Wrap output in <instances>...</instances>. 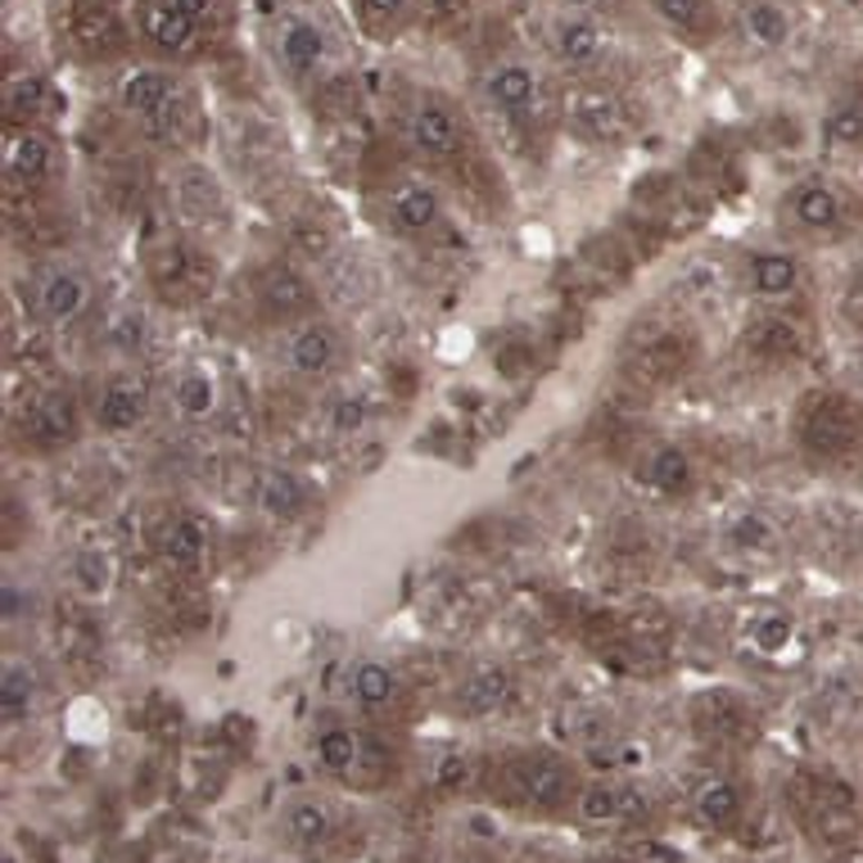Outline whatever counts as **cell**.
<instances>
[{
	"label": "cell",
	"instance_id": "cell-1",
	"mask_svg": "<svg viewBox=\"0 0 863 863\" xmlns=\"http://www.w3.org/2000/svg\"><path fill=\"white\" fill-rule=\"evenodd\" d=\"M791 443L814 471L863 466V398L841 384L805 389L791 412Z\"/></svg>",
	"mask_w": 863,
	"mask_h": 863
},
{
	"label": "cell",
	"instance_id": "cell-2",
	"mask_svg": "<svg viewBox=\"0 0 863 863\" xmlns=\"http://www.w3.org/2000/svg\"><path fill=\"white\" fill-rule=\"evenodd\" d=\"M696 353L701 344L692 335V325L670 317H638L620 344V371L638 389H670L692 371Z\"/></svg>",
	"mask_w": 863,
	"mask_h": 863
},
{
	"label": "cell",
	"instance_id": "cell-3",
	"mask_svg": "<svg viewBox=\"0 0 863 863\" xmlns=\"http://www.w3.org/2000/svg\"><path fill=\"white\" fill-rule=\"evenodd\" d=\"M777 222L782 231L801 235L810 244H841L859 235L863 213L854 204V194L827 177H801L777 194Z\"/></svg>",
	"mask_w": 863,
	"mask_h": 863
},
{
	"label": "cell",
	"instance_id": "cell-4",
	"mask_svg": "<svg viewBox=\"0 0 863 863\" xmlns=\"http://www.w3.org/2000/svg\"><path fill=\"white\" fill-rule=\"evenodd\" d=\"M218 277H222L218 258L190 235H163L145 253V281L154 290V299L168 308L204 303L218 290Z\"/></svg>",
	"mask_w": 863,
	"mask_h": 863
},
{
	"label": "cell",
	"instance_id": "cell-5",
	"mask_svg": "<svg viewBox=\"0 0 863 863\" xmlns=\"http://www.w3.org/2000/svg\"><path fill=\"white\" fill-rule=\"evenodd\" d=\"M277 362L285 367V375L303 380V384H325L335 380L349 362V340L340 335L335 321L325 317H303L294 325L281 330V344H277Z\"/></svg>",
	"mask_w": 863,
	"mask_h": 863
},
{
	"label": "cell",
	"instance_id": "cell-6",
	"mask_svg": "<svg viewBox=\"0 0 863 863\" xmlns=\"http://www.w3.org/2000/svg\"><path fill=\"white\" fill-rule=\"evenodd\" d=\"M19 439L32 452H63L82 439V398L63 384L32 389L19 408Z\"/></svg>",
	"mask_w": 863,
	"mask_h": 863
},
{
	"label": "cell",
	"instance_id": "cell-7",
	"mask_svg": "<svg viewBox=\"0 0 863 863\" xmlns=\"http://www.w3.org/2000/svg\"><path fill=\"white\" fill-rule=\"evenodd\" d=\"M502 786L515 805H529V810H561L579 795V777L570 760H561L556 751H524L506 760Z\"/></svg>",
	"mask_w": 863,
	"mask_h": 863
},
{
	"label": "cell",
	"instance_id": "cell-8",
	"mask_svg": "<svg viewBox=\"0 0 863 863\" xmlns=\"http://www.w3.org/2000/svg\"><path fill=\"white\" fill-rule=\"evenodd\" d=\"M118 100L122 109L137 118L150 137H177L185 113H190V100L181 91V82L163 69H137L127 73L122 87H118Z\"/></svg>",
	"mask_w": 863,
	"mask_h": 863
},
{
	"label": "cell",
	"instance_id": "cell-9",
	"mask_svg": "<svg viewBox=\"0 0 863 863\" xmlns=\"http://www.w3.org/2000/svg\"><path fill=\"white\" fill-rule=\"evenodd\" d=\"M565 122H570L574 137H583L592 145H624L638 131L633 104L620 91L596 87V82H583L565 96Z\"/></svg>",
	"mask_w": 863,
	"mask_h": 863
},
{
	"label": "cell",
	"instance_id": "cell-10",
	"mask_svg": "<svg viewBox=\"0 0 863 863\" xmlns=\"http://www.w3.org/2000/svg\"><path fill=\"white\" fill-rule=\"evenodd\" d=\"M810 325L786 312V308H764L755 312L746 325H742V335H737V349L746 362L755 367H795V362H805L810 358Z\"/></svg>",
	"mask_w": 863,
	"mask_h": 863
},
{
	"label": "cell",
	"instance_id": "cell-11",
	"mask_svg": "<svg viewBox=\"0 0 863 863\" xmlns=\"http://www.w3.org/2000/svg\"><path fill=\"white\" fill-rule=\"evenodd\" d=\"M150 408H154V389H150L145 375L109 371L91 393V425L104 439H127L150 421Z\"/></svg>",
	"mask_w": 863,
	"mask_h": 863
},
{
	"label": "cell",
	"instance_id": "cell-12",
	"mask_svg": "<svg viewBox=\"0 0 863 863\" xmlns=\"http://www.w3.org/2000/svg\"><path fill=\"white\" fill-rule=\"evenodd\" d=\"M737 285H742L746 299H755L764 308H791L795 299L805 294L810 277H805L801 253H791V249H751L737 262Z\"/></svg>",
	"mask_w": 863,
	"mask_h": 863
},
{
	"label": "cell",
	"instance_id": "cell-13",
	"mask_svg": "<svg viewBox=\"0 0 863 863\" xmlns=\"http://www.w3.org/2000/svg\"><path fill=\"white\" fill-rule=\"evenodd\" d=\"M96 303V285L82 268H69V262H50L32 277V312L50 325V330H69L78 325Z\"/></svg>",
	"mask_w": 863,
	"mask_h": 863
},
{
	"label": "cell",
	"instance_id": "cell-14",
	"mask_svg": "<svg viewBox=\"0 0 863 863\" xmlns=\"http://www.w3.org/2000/svg\"><path fill=\"white\" fill-rule=\"evenodd\" d=\"M154 552H159L168 574L199 579L213 565V524L194 511H172L154 534Z\"/></svg>",
	"mask_w": 863,
	"mask_h": 863
},
{
	"label": "cell",
	"instance_id": "cell-15",
	"mask_svg": "<svg viewBox=\"0 0 863 863\" xmlns=\"http://www.w3.org/2000/svg\"><path fill=\"white\" fill-rule=\"evenodd\" d=\"M408 145L425 163H452L456 154H466V122L448 100L421 96L408 113Z\"/></svg>",
	"mask_w": 863,
	"mask_h": 863
},
{
	"label": "cell",
	"instance_id": "cell-16",
	"mask_svg": "<svg viewBox=\"0 0 863 863\" xmlns=\"http://www.w3.org/2000/svg\"><path fill=\"white\" fill-rule=\"evenodd\" d=\"M253 303L262 312V321L272 325H294L303 317L317 312V290L312 281L294 268V262H268L258 277H253Z\"/></svg>",
	"mask_w": 863,
	"mask_h": 863
},
{
	"label": "cell",
	"instance_id": "cell-17",
	"mask_svg": "<svg viewBox=\"0 0 863 863\" xmlns=\"http://www.w3.org/2000/svg\"><path fill=\"white\" fill-rule=\"evenodd\" d=\"M0 163H6V185L10 194L19 190H41L54 177V141L46 137L41 127H23L10 122L6 127V145H0Z\"/></svg>",
	"mask_w": 863,
	"mask_h": 863
},
{
	"label": "cell",
	"instance_id": "cell-18",
	"mask_svg": "<svg viewBox=\"0 0 863 863\" xmlns=\"http://www.w3.org/2000/svg\"><path fill=\"white\" fill-rule=\"evenodd\" d=\"M69 46L87 59H118L131 46V32L109 0H73L69 6Z\"/></svg>",
	"mask_w": 863,
	"mask_h": 863
},
{
	"label": "cell",
	"instance_id": "cell-19",
	"mask_svg": "<svg viewBox=\"0 0 863 863\" xmlns=\"http://www.w3.org/2000/svg\"><path fill=\"white\" fill-rule=\"evenodd\" d=\"M384 222L398 231V235H430L439 222H443V190L425 177H412V181H398L389 194H384Z\"/></svg>",
	"mask_w": 863,
	"mask_h": 863
},
{
	"label": "cell",
	"instance_id": "cell-20",
	"mask_svg": "<svg viewBox=\"0 0 863 863\" xmlns=\"http://www.w3.org/2000/svg\"><path fill=\"white\" fill-rule=\"evenodd\" d=\"M737 642L760 660H786L801 651V620L786 606H746L737 620Z\"/></svg>",
	"mask_w": 863,
	"mask_h": 863
},
{
	"label": "cell",
	"instance_id": "cell-21",
	"mask_svg": "<svg viewBox=\"0 0 863 863\" xmlns=\"http://www.w3.org/2000/svg\"><path fill=\"white\" fill-rule=\"evenodd\" d=\"M638 484L660 498H688L696 489V461L679 443H655L638 461Z\"/></svg>",
	"mask_w": 863,
	"mask_h": 863
},
{
	"label": "cell",
	"instance_id": "cell-22",
	"mask_svg": "<svg viewBox=\"0 0 863 863\" xmlns=\"http://www.w3.org/2000/svg\"><path fill=\"white\" fill-rule=\"evenodd\" d=\"M168 403L181 421L190 425H204L222 412V380L209 371V367H181L172 380H168Z\"/></svg>",
	"mask_w": 863,
	"mask_h": 863
},
{
	"label": "cell",
	"instance_id": "cell-23",
	"mask_svg": "<svg viewBox=\"0 0 863 863\" xmlns=\"http://www.w3.org/2000/svg\"><path fill=\"white\" fill-rule=\"evenodd\" d=\"M782 524L764 511V506H742L733 520L723 524V548L733 556H746V561H769L782 552Z\"/></svg>",
	"mask_w": 863,
	"mask_h": 863
},
{
	"label": "cell",
	"instance_id": "cell-24",
	"mask_svg": "<svg viewBox=\"0 0 863 863\" xmlns=\"http://www.w3.org/2000/svg\"><path fill=\"white\" fill-rule=\"evenodd\" d=\"M325 50H330L325 32H321L317 23H308V19H294V23H285V28H281V37H277L281 69H285L290 78H299V82H308V78H317V73H321Z\"/></svg>",
	"mask_w": 863,
	"mask_h": 863
},
{
	"label": "cell",
	"instance_id": "cell-25",
	"mask_svg": "<svg viewBox=\"0 0 863 863\" xmlns=\"http://www.w3.org/2000/svg\"><path fill=\"white\" fill-rule=\"evenodd\" d=\"M511 696H515V679H511L502 665H480V670H471L466 679H461V688H456V710L471 714V719H489V714H498Z\"/></svg>",
	"mask_w": 863,
	"mask_h": 863
},
{
	"label": "cell",
	"instance_id": "cell-26",
	"mask_svg": "<svg viewBox=\"0 0 863 863\" xmlns=\"http://www.w3.org/2000/svg\"><path fill=\"white\" fill-rule=\"evenodd\" d=\"M552 50L565 69H596V59L606 54V32H602V23L570 14L552 28Z\"/></svg>",
	"mask_w": 863,
	"mask_h": 863
},
{
	"label": "cell",
	"instance_id": "cell-27",
	"mask_svg": "<svg viewBox=\"0 0 863 863\" xmlns=\"http://www.w3.org/2000/svg\"><path fill=\"white\" fill-rule=\"evenodd\" d=\"M253 502H258V511L268 515V520H281V524H290V520H299V515H308V506H312V489L294 475V471H268L258 480V493H253Z\"/></svg>",
	"mask_w": 863,
	"mask_h": 863
},
{
	"label": "cell",
	"instance_id": "cell-28",
	"mask_svg": "<svg viewBox=\"0 0 863 863\" xmlns=\"http://www.w3.org/2000/svg\"><path fill=\"white\" fill-rule=\"evenodd\" d=\"M145 37L159 54H172V59H185L199 50V19H190L185 10L177 6H150L145 10Z\"/></svg>",
	"mask_w": 863,
	"mask_h": 863
},
{
	"label": "cell",
	"instance_id": "cell-29",
	"mask_svg": "<svg viewBox=\"0 0 863 863\" xmlns=\"http://www.w3.org/2000/svg\"><path fill=\"white\" fill-rule=\"evenodd\" d=\"M59 113V91L41 73H19L6 82V118L23 127H41L46 118Z\"/></svg>",
	"mask_w": 863,
	"mask_h": 863
},
{
	"label": "cell",
	"instance_id": "cell-30",
	"mask_svg": "<svg viewBox=\"0 0 863 863\" xmlns=\"http://www.w3.org/2000/svg\"><path fill=\"white\" fill-rule=\"evenodd\" d=\"M484 96L493 100V109L520 118L539 100V78H534L529 63H498V69H489V78H484Z\"/></svg>",
	"mask_w": 863,
	"mask_h": 863
},
{
	"label": "cell",
	"instance_id": "cell-31",
	"mask_svg": "<svg viewBox=\"0 0 863 863\" xmlns=\"http://www.w3.org/2000/svg\"><path fill=\"white\" fill-rule=\"evenodd\" d=\"M574 810L583 823L592 827H606V823H624L633 810H638V791L620 786V782H588L579 786L574 795Z\"/></svg>",
	"mask_w": 863,
	"mask_h": 863
},
{
	"label": "cell",
	"instance_id": "cell-32",
	"mask_svg": "<svg viewBox=\"0 0 863 863\" xmlns=\"http://www.w3.org/2000/svg\"><path fill=\"white\" fill-rule=\"evenodd\" d=\"M349 692L362 710H389L398 696H403V679H398L393 665H384V660H358V665L349 670Z\"/></svg>",
	"mask_w": 863,
	"mask_h": 863
},
{
	"label": "cell",
	"instance_id": "cell-33",
	"mask_svg": "<svg viewBox=\"0 0 863 863\" xmlns=\"http://www.w3.org/2000/svg\"><path fill=\"white\" fill-rule=\"evenodd\" d=\"M692 814L723 832V827H733L742 819V786L737 782H727V777H705L696 791H692Z\"/></svg>",
	"mask_w": 863,
	"mask_h": 863
},
{
	"label": "cell",
	"instance_id": "cell-34",
	"mask_svg": "<svg viewBox=\"0 0 863 863\" xmlns=\"http://www.w3.org/2000/svg\"><path fill=\"white\" fill-rule=\"evenodd\" d=\"M32 705H37V670L28 660L10 655L6 670H0V719H6V727H19L28 723Z\"/></svg>",
	"mask_w": 863,
	"mask_h": 863
},
{
	"label": "cell",
	"instance_id": "cell-35",
	"mask_svg": "<svg viewBox=\"0 0 863 863\" xmlns=\"http://www.w3.org/2000/svg\"><path fill=\"white\" fill-rule=\"evenodd\" d=\"M312 755H317V764H321L325 773L349 777V773L367 760V742L353 733V727L330 723V727H321V733L312 737Z\"/></svg>",
	"mask_w": 863,
	"mask_h": 863
},
{
	"label": "cell",
	"instance_id": "cell-36",
	"mask_svg": "<svg viewBox=\"0 0 863 863\" xmlns=\"http://www.w3.org/2000/svg\"><path fill=\"white\" fill-rule=\"evenodd\" d=\"M330 832H335V814H330V805L312 801V795H303V801L285 810V836L294 845H321Z\"/></svg>",
	"mask_w": 863,
	"mask_h": 863
},
{
	"label": "cell",
	"instance_id": "cell-37",
	"mask_svg": "<svg viewBox=\"0 0 863 863\" xmlns=\"http://www.w3.org/2000/svg\"><path fill=\"white\" fill-rule=\"evenodd\" d=\"M742 32L746 41H755L760 50H777L791 41V19L777 0H755V6L742 14Z\"/></svg>",
	"mask_w": 863,
	"mask_h": 863
},
{
	"label": "cell",
	"instance_id": "cell-38",
	"mask_svg": "<svg viewBox=\"0 0 863 863\" xmlns=\"http://www.w3.org/2000/svg\"><path fill=\"white\" fill-rule=\"evenodd\" d=\"M651 10L665 19L674 32L696 37V41H705V37L719 28V19H714V10H710V0H651Z\"/></svg>",
	"mask_w": 863,
	"mask_h": 863
},
{
	"label": "cell",
	"instance_id": "cell-39",
	"mask_svg": "<svg viewBox=\"0 0 863 863\" xmlns=\"http://www.w3.org/2000/svg\"><path fill=\"white\" fill-rule=\"evenodd\" d=\"M823 141L832 150H863V100H841L827 109Z\"/></svg>",
	"mask_w": 863,
	"mask_h": 863
},
{
	"label": "cell",
	"instance_id": "cell-40",
	"mask_svg": "<svg viewBox=\"0 0 863 863\" xmlns=\"http://www.w3.org/2000/svg\"><path fill=\"white\" fill-rule=\"evenodd\" d=\"M358 10H362V23L371 37H393L408 23L412 0H358Z\"/></svg>",
	"mask_w": 863,
	"mask_h": 863
},
{
	"label": "cell",
	"instance_id": "cell-41",
	"mask_svg": "<svg viewBox=\"0 0 863 863\" xmlns=\"http://www.w3.org/2000/svg\"><path fill=\"white\" fill-rule=\"evenodd\" d=\"M836 312H841V321L850 330H859V335H863V262H859V268H850L841 294H836Z\"/></svg>",
	"mask_w": 863,
	"mask_h": 863
},
{
	"label": "cell",
	"instance_id": "cell-42",
	"mask_svg": "<svg viewBox=\"0 0 863 863\" xmlns=\"http://www.w3.org/2000/svg\"><path fill=\"white\" fill-rule=\"evenodd\" d=\"M425 10L439 19V23H466L471 19V0H425Z\"/></svg>",
	"mask_w": 863,
	"mask_h": 863
},
{
	"label": "cell",
	"instance_id": "cell-43",
	"mask_svg": "<svg viewBox=\"0 0 863 863\" xmlns=\"http://www.w3.org/2000/svg\"><path fill=\"white\" fill-rule=\"evenodd\" d=\"M168 6L185 10V14L199 19V23H209V19H218V14L227 10V0H168Z\"/></svg>",
	"mask_w": 863,
	"mask_h": 863
},
{
	"label": "cell",
	"instance_id": "cell-44",
	"mask_svg": "<svg viewBox=\"0 0 863 863\" xmlns=\"http://www.w3.org/2000/svg\"><path fill=\"white\" fill-rule=\"evenodd\" d=\"M466 773H471V764H466V755H448L443 764H439V786H461L466 782Z\"/></svg>",
	"mask_w": 863,
	"mask_h": 863
},
{
	"label": "cell",
	"instance_id": "cell-45",
	"mask_svg": "<svg viewBox=\"0 0 863 863\" xmlns=\"http://www.w3.org/2000/svg\"><path fill=\"white\" fill-rule=\"evenodd\" d=\"M570 10H588V6H596V0H565Z\"/></svg>",
	"mask_w": 863,
	"mask_h": 863
},
{
	"label": "cell",
	"instance_id": "cell-46",
	"mask_svg": "<svg viewBox=\"0 0 863 863\" xmlns=\"http://www.w3.org/2000/svg\"><path fill=\"white\" fill-rule=\"evenodd\" d=\"M859 262H863V227H859Z\"/></svg>",
	"mask_w": 863,
	"mask_h": 863
},
{
	"label": "cell",
	"instance_id": "cell-47",
	"mask_svg": "<svg viewBox=\"0 0 863 863\" xmlns=\"http://www.w3.org/2000/svg\"><path fill=\"white\" fill-rule=\"evenodd\" d=\"M850 863H863V859H850Z\"/></svg>",
	"mask_w": 863,
	"mask_h": 863
}]
</instances>
